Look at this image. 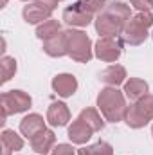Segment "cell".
Segmentation results:
<instances>
[{
    "instance_id": "obj_1",
    "label": "cell",
    "mask_w": 153,
    "mask_h": 155,
    "mask_svg": "<svg viewBox=\"0 0 153 155\" xmlns=\"http://www.w3.org/2000/svg\"><path fill=\"white\" fill-rule=\"evenodd\" d=\"M132 18V11L130 5H126L124 2H108L106 7L96 16V31L101 35V38L108 36V38H117L119 35H122V29L126 25V22Z\"/></svg>"
},
{
    "instance_id": "obj_2",
    "label": "cell",
    "mask_w": 153,
    "mask_h": 155,
    "mask_svg": "<svg viewBox=\"0 0 153 155\" xmlns=\"http://www.w3.org/2000/svg\"><path fill=\"white\" fill-rule=\"evenodd\" d=\"M97 108L101 110L106 121L119 123V121H124V114L128 107H126L124 94L117 90V87H106L97 96Z\"/></svg>"
},
{
    "instance_id": "obj_3",
    "label": "cell",
    "mask_w": 153,
    "mask_h": 155,
    "mask_svg": "<svg viewBox=\"0 0 153 155\" xmlns=\"http://www.w3.org/2000/svg\"><path fill=\"white\" fill-rule=\"evenodd\" d=\"M153 25L151 11H139L135 16H132L124 29H122V41L128 45H141L148 38V29Z\"/></svg>"
},
{
    "instance_id": "obj_4",
    "label": "cell",
    "mask_w": 153,
    "mask_h": 155,
    "mask_svg": "<svg viewBox=\"0 0 153 155\" xmlns=\"http://www.w3.org/2000/svg\"><path fill=\"white\" fill-rule=\"evenodd\" d=\"M151 119H153V96L151 94H146L139 101H133V105H130L126 108V114H124V121H126V124L130 128H142Z\"/></svg>"
},
{
    "instance_id": "obj_5",
    "label": "cell",
    "mask_w": 153,
    "mask_h": 155,
    "mask_svg": "<svg viewBox=\"0 0 153 155\" xmlns=\"http://www.w3.org/2000/svg\"><path fill=\"white\" fill-rule=\"evenodd\" d=\"M67 51H69L67 56H70L74 61L86 63L92 58V40L83 31L69 29L67 31Z\"/></svg>"
},
{
    "instance_id": "obj_6",
    "label": "cell",
    "mask_w": 153,
    "mask_h": 155,
    "mask_svg": "<svg viewBox=\"0 0 153 155\" xmlns=\"http://www.w3.org/2000/svg\"><path fill=\"white\" fill-rule=\"evenodd\" d=\"M2 124L5 123L7 116H13V114H20V112H25L29 110L33 99L27 92L24 90H9V92H4L2 97Z\"/></svg>"
},
{
    "instance_id": "obj_7",
    "label": "cell",
    "mask_w": 153,
    "mask_h": 155,
    "mask_svg": "<svg viewBox=\"0 0 153 155\" xmlns=\"http://www.w3.org/2000/svg\"><path fill=\"white\" fill-rule=\"evenodd\" d=\"M94 52L96 56L101 60V61H106V63H112L115 60H119L121 52H122V47H121V41L117 38H99L96 41V47H94Z\"/></svg>"
},
{
    "instance_id": "obj_8",
    "label": "cell",
    "mask_w": 153,
    "mask_h": 155,
    "mask_svg": "<svg viewBox=\"0 0 153 155\" xmlns=\"http://www.w3.org/2000/svg\"><path fill=\"white\" fill-rule=\"evenodd\" d=\"M92 20H94V15L86 11L79 2L65 7L63 11V22L72 27H86L88 24H92Z\"/></svg>"
},
{
    "instance_id": "obj_9",
    "label": "cell",
    "mask_w": 153,
    "mask_h": 155,
    "mask_svg": "<svg viewBox=\"0 0 153 155\" xmlns=\"http://www.w3.org/2000/svg\"><path fill=\"white\" fill-rule=\"evenodd\" d=\"M54 7H49L45 4H40V2H31L24 7L22 15H24V20L27 24H43L45 20L50 18Z\"/></svg>"
},
{
    "instance_id": "obj_10",
    "label": "cell",
    "mask_w": 153,
    "mask_h": 155,
    "mask_svg": "<svg viewBox=\"0 0 153 155\" xmlns=\"http://www.w3.org/2000/svg\"><path fill=\"white\" fill-rule=\"evenodd\" d=\"M43 52L52 56V58H61V56L69 54V51H67V31H61L60 35L45 40L43 41Z\"/></svg>"
},
{
    "instance_id": "obj_11",
    "label": "cell",
    "mask_w": 153,
    "mask_h": 155,
    "mask_svg": "<svg viewBox=\"0 0 153 155\" xmlns=\"http://www.w3.org/2000/svg\"><path fill=\"white\" fill-rule=\"evenodd\" d=\"M52 88L61 97H70L77 90V79L72 74H58L52 79Z\"/></svg>"
},
{
    "instance_id": "obj_12",
    "label": "cell",
    "mask_w": 153,
    "mask_h": 155,
    "mask_svg": "<svg viewBox=\"0 0 153 155\" xmlns=\"http://www.w3.org/2000/svg\"><path fill=\"white\" fill-rule=\"evenodd\" d=\"M43 130H45V121H43V117L40 114H29V116L24 117L22 123H20V132L27 139L36 137L40 132H43Z\"/></svg>"
},
{
    "instance_id": "obj_13",
    "label": "cell",
    "mask_w": 153,
    "mask_h": 155,
    "mask_svg": "<svg viewBox=\"0 0 153 155\" xmlns=\"http://www.w3.org/2000/svg\"><path fill=\"white\" fill-rule=\"evenodd\" d=\"M92 134H94L92 126H88L81 117H77L76 121L69 126V139L72 143H76V144H85L92 137Z\"/></svg>"
},
{
    "instance_id": "obj_14",
    "label": "cell",
    "mask_w": 153,
    "mask_h": 155,
    "mask_svg": "<svg viewBox=\"0 0 153 155\" xmlns=\"http://www.w3.org/2000/svg\"><path fill=\"white\" fill-rule=\"evenodd\" d=\"M47 121L52 126H65L70 121V110L65 103H52L47 110Z\"/></svg>"
},
{
    "instance_id": "obj_15",
    "label": "cell",
    "mask_w": 153,
    "mask_h": 155,
    "mask_svg": "<svg viewBox=\"0 0 153 155\" xmlns=\"http://www.w3.org/2000/svg\"><path fill=\"white\" fill-rule=\"evenodd\" d=\"M54 143H56V135H54L52 130H47V128H45L43 132H40L36 137L31 139L33 150H34L36 153H41V155H47L49 152H52Z\"/></svg>"
},
{
    "instance_id": "obj_16",
    "label": "cell",
    "mask_w": 153,
    "mask_h": 155,
    "mask_svg": "<svg viewBox=\"0 0 153 155\" xmlns=\"http://www.w3.org/2000/svg\"><path fill=\"white\" fill-rule=\"evenodd\" d=\"M122 92L130 101H139L141 97H144L148 94V83L141 78H130L128 81H124Z\"/></svg>"
},
{
    "instance_id": "obj_17",
    "label": "cell",
    "mask_w": 153,
    "mask_h": 155,
    "mask_svg": "<svg viewBox=\"0 0 153 155\" xmlns=\"http://www.w3.org/2000/svg\"><path fill=\"white\" fill-rule=\"evenodd\" d=\"M99 79L103 83H106L108 87H117L121 83H124L126 79V71L122 65H110L106 67L101 74H99Z\"/></svg>"
},
{
    "instance_id": "obj_18",
    "label": "cell",
    "mask_w": 153,
    "mask_h": 155,
    "mask_svg": "<svg viewBox=\"0 0 153 155\" xmlns=\"http://www.w3.org/2000/svg\"><path fill=\"white\" fill-rule=\"evenodd\" d=\"M60 33H61V25H60L58 20H52V18H49L43 24H40L38 29H36V36L40 40H43V41L56 36V35H60Z\"/></svg>"
},
{
    "instance_id": "obj_19",
    "label": "cell",
    "mask_w": 153,
    "mask_h": 155,
    "mask_svg": "<svg viewBox=\"0 0 153 155\" xmlns=\"http://www.w3.org/2000/svg\"><path fill=\"white\" fill-rule=\"evenodd\" d=\"M79 117H81L88 126H92L94 132H99V130H103V126H105V121L101 119L99 112H97L96 108H83V110L79 112Z\"/></svg>"
},
{
    "instance_id": "obj_20",
    "label": "cell",
    "mask_w": 153,
    "mask_h": 155,
    "mask_svg": "<svg viewBox=\"0 0 153 155\" xmlns=\"http://www.w3.org/2000/svg\"><path fill=\"white\" fill-rule=\"evenodd\" d=\"M0 139H2V146H7L13 152H20L24 148V139L15 130H4Z\"/></svg>"
},
{
    "instance_id": "obj_21",
    "label": "cell",
    "mask_w": 153,
    "mask_h": 155,
    "mask_svg": "<svg viewBox=\"0 0 153 155\" xmlns=\"http://www.w3.org/2000/svg\"><path fill=\"white\" fill-rule=\"evenodd\" d=\"M0 72H2L0 83H7L11 78L15 76V72H16V60L4 54L2 60H0Z\"/></svg>"
},
{
    "instance_id": "obj_22",
    "label": "cell",
    "mask_w": 153,
    "mask_h": 155,
    "mask_svg": "<svg viewBox=\"0 0 153 155\" xmlns=\"http://www.w3.org/2000/svg\"><path fill=\"white\" fill-rule=\"evenodd\" d=\"M86 150H88V153H92V155H114V148L108 143H105V141L90 144V146H86Z\"/></svg>"
},
{
    "instance_id": "obj_23",
    "label": "cell",
    "mask_w": 153,
    "mask_h": 155,
    "mask_svg": "<svg viewBox=\"0 0 153 155\" xmlns=\"http://www.w3.org/2000/svg\"><path fill=\"white\" fill-rule=\"evenodd\" d=\"M86 11H90L92 15H99L105 7H106V0H77Z\"/></svg>"
},
{
    "instance_id": "obj_24",
    "label": "cell",
    "mask_w": 153,
    "mask_h": 155,
    "mask_svg": "<svg viewBox=\"0 0 153 155\" xmlns=\"http://www.w3.org/2000/svg\"><path fill=\"white\" fill-rule=\"evenodd\" d=\"M50 155H77V153L74 152V148L70 144H58V146L52 148Z\"/></svg>"
},
{
    "instance_id": "obj_25",
    "label": "cell",
    "mask_w": 153,
    "mask_h": 155,
    "mask_svg": "<svg viewBox=\"0 0 153 155\" xmlns=\"http://www.w3.org/2000/svg\"><path fill=\"white\" fill-rule=\"evenodd\" d=\"M132 5L137 11H151L153 9V0H132Z\"/></svg>"
},
{
    "instance_id": "obj_26",
    "label": "cell",
    "mask_w": 153,
    "mask_h": 155,
    "mask_svg": "<svg viewBox=\"0 0 153 155\" xmlns=\"http://www.w3.org/2000/svg\"><path fill=\"white\" fill-rule=\"evenodd\" d=\"M33 2L45 4V5H49V7H54V9H56V5H58V0H33Z\"/></svg>"
},
{
    "instance_id": "obj_27",
    "label": "cell",
    "mask_w": 153,
    "mask_h": 155,
    "mask_svg": "<svg viewBox=\"0 0 153 155\" xmlns=\"http://www.w3.org/2000/svg\"><path fill=\"white\" fill-rule=\"evenodd\" d=\"M77 155H92V153H88L86 148H81V150H77Z\"/></svg>"
},
{
    "instance_id": "obj_28",
    "label": "cell",
    "mask_w": 153,
    "mask_h": 155,
    "mask_svg": "<svg viewBox=\"0 0 153 155\" xmlns=\"http://www.w3.org/2000/svg\"><path fill=\"white\" fill-rule=\"evenodd\" d=\"M2 150H4V155H11V152H13V150H9L7 146H2Z\"/></svg>"
},
{
    "instance_id": "obj_29",
    "label": "cell",
    "mask_w": 153,
    "mask_h": 155,
    "mask_svg": "<svg viewBox=\"0 0 153 155\" xmlns=\"http://www.w3.org/2000/svg\"><path fill=\"white\" fill-rule=\"evenodd\" d=\"M4 5H7V0H0V7H4Z\"/></svg>"
},
{
    "instance_id": "obj_30",
    "label": "cell",
    "mask_w": 153,
    "mask_h": 155,
    "mask_svg": "<svg viewBox=\"0 0 153 155\" xmlns=\"http://www.w3.org/2000/svg\"><path fill=\"white\" fill-rule=\"evenodd\" d=\"M151 135H153V126H151Z\"/></svg>"
},
{
    "instance_id": "obj_31",
    "label": "cell",
    "mask_w": 153,
    "mask_h": 155,
    "mask_svg": "<svg viewBox=\"0 0 153 155\" xmlns=\"http://www.w3.org/2000/svg\"><path fill=\"white\" fill-rule=\"evenodd\" d=\"M58 2H61V0H58Z\"/></svg>"
}]
</instances>
